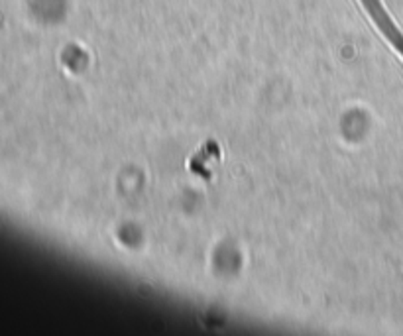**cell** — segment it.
I'll return each instance as SVG.
<instances>
[{
  "instance_id": "cell-1",
  "label": "cell",
  "mask_w": 403,
  "mask_h": 336,
  "mask_svg": "<svg viewBox=\"0 0 403 336\" xmlns=\"http://www.w3.org/2000/svg\"><path fill=\"white\" fill-rule=\"evenodd\" d=\"M360 2H362L364 10L368 12L372 22H374L376 28L382 32V36L389 41V46L403 58V33L402 30L395 26L392 16L387 14V10L384 9L382 0H360Z\"/></svg>"
}]
</instances>
